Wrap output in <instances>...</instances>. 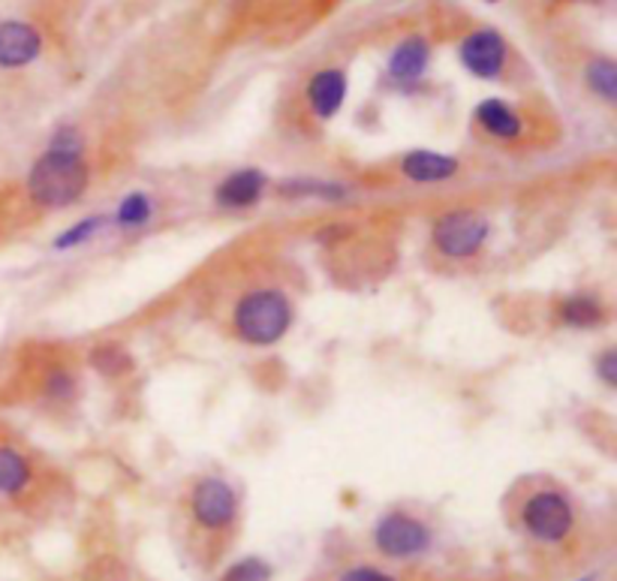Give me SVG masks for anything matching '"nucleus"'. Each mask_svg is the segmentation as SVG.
I'll use <instances>...</instances> for the list:
<instances>
[{
	"label": "nucleus",
	"mask_w": 617,
	"mask_h": 581,
	"mask_svg": "<svg viewBox=\"0 0 617 581\" xmlns=\"http://www.w3.org/2000/svg\"><path fill=\"white\" fill-rule=\"evenodd\" d=\"M90 166L85 163L82 151H66L54 148L37 157V163L27 172V196L37 208L54 211L76 202L78 196L88 190Z\"/></svg>",
	"instance_id": "nucleus-1"
},
{
	"label": "nucleus",
	"mask_w": 617,
	"mask_h": 581,
	"mask_svg": "<svg viewBox=\"0 0 617 581\" xmlns=\"http://www.w3.org/2000/svg\"><path fill=\"white\" fill-rule=\"evenodd\" d=\"M293 325V301L277 286H257L235 301L232 332L250 347L277 344Z\"/></svg>",
	"instance_id": "nucleus-2"
},
{
	"label": "nucleus",
	"mask_w": 617,
	"mask_h": 581,
	"mask_svg": "<svg viewBox=\"0 0 617 581\" xmlns=\"http://www.w3.org/2000/svg\"><path fill=\"white\" fill-rule=\"evenodd\" d=\"M518 521L530 540H536L540 545H560L576 528V509L564 491L542 485L521 500Z\"/></svg>",
	"instance_id": "nucleus-3"
},
{
	"label": "nucleus",
	"mask_w": 617,
	"mask_h": 581,
	"mask_svg": "<svg viewBox=\"0 0 617 581\" xmlns=\"http://www.w3.org/2000/svg\"><path fill=\"white\" fill-rule=\"evenodd\" d=\"M491 223L477 208H452L437 218L431 242L443 259H473L489 242Z\"/></svg>",
	"instance_id": "nucleus-4"
},
{
	"label": "nucleus",
	"mask_w": 617,
	"mask_h": 581,
	"mask_svg": "<svg viewBox=\"0 0 617 581\" xmlns=\"http://www.w3.org/2000/svg\"><path fill=\"white\" fill-rule=\"evenodd\" d=\"M190 518L208 533H223L238 518V494L218 477L199 479L190 491Z\"/></svg>",
	"instance_id": "nucleus-5"
},
{
	"label": "nucleus",
	"mask_w": 617,
	"mask_h": 581,
	"mask_svg": "<svg viewBox=\"0 0 617 581\" xmlns=\"http://www.w3.org/2000/svg\"><path fill=\"white\" fill-rule=\"evenodd\" d=\"M373 545L380 548V555L392 557V560H407V557H419L422 552H428L431 530L424 521L407 516V512H388L373 528Z\"/></svg>",
	"instance_id": "nucleus-6"
},
{
	"label": "nucleus",
	"mask_w": 617,
	"mask_h": 581,
	"mask_svg": "<svg viewBox=\"0 0 617 581\" xmlns=\"http://www.w3.org/2000/svg\"><path fill=\"white\" fill-rule=\"evenodd\" d=\"M464 66L479 78H497L506 66V42L497 30H477L461 42Z\"/></svg>",
	"instance_id": "nucleus-7"
},
{
	"label": "nucleus",
	"mask_w": 617,
	"mask_h": 581,
	"mask_svg": "<svg viewBox=\"0 0 617 581\" xmlns=\"http://www.w3.org/2000/svg\"><path fill=\"white\" fill-rule=\"evenodd\" d=\"M39 52H42V39L37 27L25 22H0V66L3 70L27 66L30 61H37Z\"/></svg>",
	"instance_id": "nucleus-8"
},
{
	"label": "nucleus",
	"mask_w": 617,
	"mask_h": 581,
	"mask_svg": "<svg viewBox=\"0 0 617 581\" xmlns=\"http://www.w3.org/2000/svg\"><path fill=\"white\" fill-rule=\"evenodd\" d=\"M344 97H347V76L341 70H322L310 78L308 106L313 118H320V121L335 118L337 109L344 106Z\"/></svg>",
	"instance_id": "nucleus-9"
},
{
	"label": "nucleus",
	"mask_w": 617,
	"mask_h": 581,
	"mask_svg": "<svg viewBox=\"0 0 617 581\" xmlns=\"http://www.w3.org/2000/svg\"><path fill=\"white\" fill-rule=\"evenodd\" d=\"M479 129L494 143H518L525 136V118L503 100H485L477 109Z\"/></svg>",
	"instance_id": "nucleus-10"
},
{
	"label": "nucleus",
	"mask_w": 617,
	"mask_h": 581,
	"mask_svg": "<svg viewBox=\"0 0 617 581\" xmlns=\"http://www.w3.org/2000/svg\"><path fill=\"white\" fill-rule=\"evenodd\" d=\"M455 172H458V160L437 151H412L400 160V175L412 184L449 182Z\"/></svg>",
	"instance_id": "nucleus-11"
},
{
	"label": "nucleus",
	"mask_w": 617,
	"mask_h": 581,
	"mask_svg": "<svg viewBox=\"0 0 617 581\" xmlns=\"http://www.w3.org/2000/svg\"><path fill=\"white\" fill-rule=\"evenodd\" d=\"M262 194H266V175L257 169H242V172H232L226 182H220L218 206L238 211V208L257 206Z\"/></svg>",
	"instance_id": "nucleus-12"
},
{
	"label": "nucleus",
	"mask_w": 617,
	"mask_h": 581,
	"mask_svg": "<svg viewBox=\"0 0 617 581\" xmlns=\"http://www.w3.org/2000/svg\"><path fill=\"white\" fill-rule=\"evenodd\" d=\"M34 482V467L10 443H0V497H18Z\"/></svg>",
	"instance_id": "nucleus-13"
},
{
	"label": "nucleus",
	"mask_w": 617,
	"mask_h": 581,
	"mask_svg": "<svg viewBox=\"0 0 617 581\" xmlns=\"http://www.w3.org/2000/svg\"><path fill=\"white\" fill-rule=\"evenodd\" d=\"M560 323L569 329H596L605 323V305L600 296L591 293H579L560 301Z\"/></svg>",
	"instance_id": "nucleus-14"
},
{
	"label": "nucleus",
	"mask_w": 617,
	"mask_h": 581,
	"mask_svg": "<svg viewBox=\"0 0 617 581\" xmlns=\"http://www.w3.org/2000/svg\"><path fill=\"white\" fill-rule=\"evenodd\" d=\"M424 66H428V42L412 37L404 39L398 49H395L392 61H388V73L398 78V82H412V78L422 76Z\"/></svg>",
	"instance_id": "nucleus-15"
},
{
	"label": "nucleus",
	"mask_w": 617,
	"mask_h": 581,
	"mask_svg": "<svg viewBox=\"0 0 617 581\" xmlns=\"http://www.w3.org/2000/svg\"><path fill=\"white\" fill-rule=\"evenodd\" d=\"M584 76H588V85H591V91L596 97H603L605 103H615L617 100V66L615 61H608V58H596L588 64L584 70Z\"/></svg>",
	"instance_id": "nucleus-16"
},
{
	"label": "nucleus",
	"mask_w": 617,
	"mask_h": 581,
	"mask_svg": "<svg viewBox=\"0 0 617 581\" xmlns=\"http://www.w3.org/2000/svg\"><path fill=\"white\" fill-rule=\"evenodd\" d=\"M90 364H94V371H100L103 376H121L133 368L127 353L115 347V344H103V347L94 349V353H90Z\"/></svg>",
	"instance_id": "nucleus-17"
},
{
	"label": "nucleus",
	"mask_w": 617,
	"mask_h": 581,
	"mask_svg": "<svg viewBox=\"0 0 617 581\" xmlns=\"http://www.w3.org/2000/svg\"><path fill=\"white\" fill-rule=\"evenodd\" d=\"M274 576V569H271L269 560H262V557H242V560H235L220 581H271Z\"/></svg>",
	"instance_id": "nucleus-18"
},
{
	"label": "nucleus",
	"mask_w": 617,
	"mask_h": 581,
	"mask_svg": "<svg viewBox=\"0 0 617 581\" xmlns=\"http://www.w3.org/2000/svg\"><path fill=\"white\" fill-rule=\"evenodd\" d=\"M155 214V206H151V199L145 194H133L127 196L124 202H121V208H118V226H141L145 220Z\"/></svg>",
	"instance_id": "nucleus-19"
},
{
	"label": "nucleus",
	"mask_w": 617,
	"mask_h": 581,
	"mask_svg": "<svg viewBox=\"0 0 617 581\" xmlns=\"http://www.w3.org/2000/svg\"><path fill=\"white\" fill-rule=\"evenodd\" d=\"M42 392H46V398L58 400V404L73 400V395H76V376L64 371V368H54V371L42 376Z\"/></svg>",
	"instance_id": "nucleus-20"
},
{
	"label": "nucleus",
	"mask_w": 617,
	"mask_h": 581,
	"mask_svg": "<svg viewBox=\"0 0 617 581\" xmlns=\"http://www.w3.org/2000/svg\"><path fill=\"white\" fill-rule=\"evenodd\" d=\"M103 223H106L103 218L82 220L76 230H70V233H66L64 238H58V242H54V247H73V245H78V242H85V238H90V235L97 233V230H100Z\"/></svg>",
	"instance_id": "nucleus-21"
},
{
	"label": "nucleus",
	"mask_w": 617,
	"mask_h": 581,
	"mask_svg": "<svg viewBox=\"0 0 617 581\" xmlns=\"http://www.w3.org/2000/svg\"><path fill=\"white\" fill-rule=\"evenodd\" d=\"M341 581H398V579H392V576H388V572H383V569L353 567V569H347L344 576H341Z\"/></svg>",
	"instance_id": "nucleus-22"
},
{
	"label": "nucleus",
	"mask_w": 617,
	"mask_h": 581,
	"mask_svg": "<svg viewBox=\"0 0 617 581\" xmlns=\"http://www.w3.org/2000/svg\"><path fill=\"white\" fill-rule=\"evenodd\" d=\"M596 371L603 376L608 386H615L617 383V353L615 349H605L603 356H600V362H596Z\"/></svg>",
	"instance_id": "nucleus-23"
},
{
	"label": "nucleus",
	"mask_w": 617,
	"mask_h": 581,
	"mask_svg": "<svg viewBox=\"0 0 617 581\" xmlns=\"http://www.w3.org/2000/svg\"><path fill=\"white\" fill-rule=\"evenodd\" d=\"M579 581H593V579H591V576H588V579H579Z\"/></svg>",
	"instance_id": "nucleus-24"
},
{
	"label": "nucleus",
	"mask_w": 617,
	"mask_h": 581,
	"mask_svg": "<svg viewBox=\"0 0 617 581\" xmlns=\"http://www.w3.org/2000/svg\"><path fill=\"white\" fill-rule=\"evenodd\" d=\"M491 3H497V0H491Z\"/></svg>",
	"instance_id": "nucleus-25"
}]
</instances>
